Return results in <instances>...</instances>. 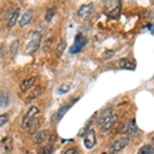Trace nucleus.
Returning a JSON list of instances; mask_svg holds the SVG:
<instances>
[{
  "label": "nucleus",
  "mask_w": 154,
  "mask_h": 154,
  "mask_svg": "<svg viewBox=\"0 0 154 154\" xmlns=\"http://www.w3.org/2000/svg\"><path fill=\"white\" fill-rule=\"evenodd\" d=\"M121 11V1L119 0H108L104 3V12L110 18H118Z\"/></svg>",
  "instance_id": "nucleus-1"
},
{
  "label": "nucleus",
  "mask_w": 154,
  "mask_h": 154,
  "mask_svg": "<svg viewBox=\"0 0 154 154\" xmlns=\"http://www.w3.org/2000/svg\"><path fill=\"white\" fill-rule=\"evenodd\" d=\"M39 114V109L36 106H32L28 110V112L25 114L23 120H22V128H28L29 125L36 119V116Z\"/></svg>",
  "instance_id": "nucleus-2"
},
{
  "label": "nucleus",
  "mask_w": 154,
  "mask_h": 154,
  "mask_svg": "<svg viewBox=\"0 0 154 154\" xmlns=\"http://www.w3.org/2000/svg\"><path fill=\"white\" fill-rule=\"evenodd\" d=\"M40 41H41V34L37 31L33 32L31 39H30L28 45H27V51H28V54H33L34 53H36L39 48V45H40Z\"/></svg>",
  "instance_id": "nucleus-3"
},
{
  "label": "nucleus",
  "mask_w": 154,
  "mask_h": 154,
  "mask_svg": "<svg viewBox=\"0 0 154 154\" xmlns=\"http://www.w3.org/2000/svg\"><path fill=\"white\" fill-rule=\"evenodd\" d=\"M88 44V39L85 38L83 35L78 34L75 37V40H74V44L70 48V54H78L82 51V48Z\"/></svg>",
  "instance_id": "nucleus-4"
},
{
  "label": "nucleus",
  "mask_w": 154,
  "mask_h": 154,
  "mask_svg": "<svg viewBox=\"0 0 154 154\" xmlns=\"http://www.w3.org/2000/svg\"><path fill=\"white\" fill-rule=\"evenodd\" d=\"M128 142H130L128 138H121V139H119V140L115 141V142L110 146V148H109V154H116V153L120 152L121 150H123V149L128 146Z\"/></svg>",
  "instance_id": "nucleus-5"
},
{
  "label": "nucleus",
  "mask_w": 154,
  "mask_h": 154,
  "mask_svg": "<svg viewBox=\"0 0 154 154\" xmlns=\"http://www.w3.org/2000/svg\"><path fill=\"white\" fill-rule=\"evenodd\" d=\"M94 9H95V6H94L93 3L83 4V5L80 6L77 14H78V17L81 20H88L91 17V14H93Z\"/></svg>",
  "instance_id": "nucleus-6"
},
{
  "label": "nucleus",
  "mask_w": 154,
  "mask_h": 154,
  "mask_svg": "<svg viewBox=\"0 0 154 154\" xmlns=\"http://www.w3.org/2000/svg\"><path fill=\"white\" fill-rule=\"evenodd\" d=\"M78 100H79V98L74 99V100L72 101L71 103H69L68 105H65V106L62 107V108H60V109H59V111L57 112V114H54V115L53 116V118H51V122L54 123V122H58V121L61 120V119L63 118V116L65 115V114L69 111V109H70L71 107L73 106L74 104H75Z\"/></svg>",
  "instance_id": "nucleus-7"
},
{
  "label": "nucleus",
  "mask_w": 154,
  "mask_h": 154,
  "mask_svg": "<svg viewBox=\"0 0 154 154\" xmlns=\"http://www.w3.org/2000/svg\"><path fill=\"white\" fill-rule=\"evenodd\" d=\"M83 143H84V146H85L86 149L91 150L95 147L96 143H97V136H96V133L94 130H89L86 135L84 136V139H83Z\"/></svg>",
  "instance_id": "nucleus-8"
},
{
  "label": "nucleus",
  "mask_w": 154,
  "mask_h": 154,
  "mask_svg": "<svg viewBox=\"0 0 154 154\" xmlns=\"http://www.w3.org/2000/svg\"><path fill=\"white\" fill-rule=\"evenodd\" d=\"M117 120H118V115H117V114H112L110 117L107 118L106 120L100 125L101 126V131H102V133H106V131H108L109 130H111V128L115 125Z\"/></svg>",
  "instance_id": "nucleus-9"
},
{
  "label": "nucleus",
  "mask_w": 154,
  "mask_h": 154,
  "mask_svg": "<svg viewBox=\"0 0 154 154\" xmlns=\"http://www.w3.org/2000/svg\"><path fill=\"white\" fill-rule=\"evenodd\" d=\"M49 139V131H37L33 138V141L35 144H41L45 142L46 140Z\"/></svg>",
  "instance_id": "nucleus-10"
},
{
  "label": "nucleus",
  "mask_w": 154,
  "mask_h": 154,
  "mask_svg": "<svg viewBox=\"0 0 154 154\" xmlns=\"http://www.w3.org/2000/svg\"><path fill=\"white\" fill-rule=\"evenodd\" d=\"M35 81H36L35 77H30V78L25 79L23 82L20 84V89H21L22 93H26L27 91L31 89L34 86V84H35Z\"/></svg>",
  "instance_id": "nucleus-11"
},
{
  "label": "nucleus",
  "mask_w": 154,
  "mask_h": 154,
  "mask_svg": "<svg viewBox=\"0 0 154 154\" xmlns=\"http://www.w3.org/2000/svg\"><path fill=\"white\" fill-rule=\"evenodd\" d=\"M118 66L120 69H125V70H135L136 64L134 61L130 59H121L118 62Z\"/></svg>",
  "instance_id": "nucleus-12"
},
{
  "label": "nucleus",
  "mask_w": 154,
  "mask_h": 154,
  "mask_svg": "<svg viewBox=\"0 0 154 154\" xmlns=\"http://www.w3.org/2000/svg\"><path fill=\"white\" fill-rule=\"evenodd\" d=\"M33 11L32 9H28L25 14H23V17L21 18V20H20V22H19V25H20V27H25V26H27L30 22L32 21V19H33Z\"/></svg>",
  "instance_id": "nucleus-13"
},
{
  "label": "nucleus",
  "mask_w": 154,
  "mask_h": 154,
  "mask_svg": "<svg viewBox=\"0 0 154 154\" xmlns=\"http://www.w3.org/2000/svg\"><path fill=\"white\" fill-rule=\"evenodd\" d=\"M9 102H11L9 93L7 91H2L0 94V108L5 109L6 107H8Z\"/></svg>",
  "instance_id": "nucleus-14"
},
{
  "label": "nucleus",
  "mask_w": 154,
  "mask_h": 154,
  "mask_svg": "<svg viewBox=\"0 0 154 154\" xmlns=\"http://www.w3.org/2000/svg\"><path fill=\"white\" fill-rule=\"evenodd\" d=\"M19 16H20V8H16L11 12V17L7 19V27H8V29L14 28V26L16 25L17 21H18Z\"/></svg>",
  "instance_id": "nucleus-15"
},
{
  "label": "nucleus",
  "mask_w": 154,
  "mask_h": 154,
  "mask_svg": "<svg viewBox=\"0 0 154 154\" xmlns=\"http://www.w3.org/2000/svg\"><path fill=\"white\" fill-rule=\"evenodd\" d=\"M126 133L128 134L130 137H135L139 134V128L138 125L136 123V120L133 119V120L130 121V123L128 125V130H126Z\"/></svg>",
  "instance_id": "nucleus-16"
},
{
  "label": "nucleus",
  "mask_w": 154,
  "mask_h": 154,
  "mask_svg": "<svg viewBox=\"0 0 154 154\" xmlns=\"http://www.w3.org/2000/svg\"><path fill=\"white\" fill-rule=\"evenodd\" d=\"M54 151V148L51 144H48V145L43 146L41 149H39L37 154H53Z\"/></svg>",
  "instance_id": "nucleus-17"
},
{
  "label": "nucleus",
  "mask_w": 154,
  "mask_h": 154,
  "mask_svg": "<svg viewBox=\"0 0 154 154\" xmlns=\"http://www.w3.org/2000/svg\"><path fill=\"white\" fill-rule=\"evenodd\" d=\"M112 114H113V110L111 108H109V109H107V110L104 111V112L102 113V115L100 116V119H99V125H101L102 123H103L108 117H110Z\"/></svg>",
  "instance_id": "nucleus-18"
},
{
  "label": "nucleus",
  "mask_w": 154,
  "mask_h": 154,
  "mask_svg": "<svg viewBox=\"0 0 154 154\" xmlns=\"http://www.w3.org/2000/svg\"><path fill=\"white\" fill-rule=\"evenodd\" d=\"M2 143L4 145V150L7 151V152H11L12 150V141H11V138L7 137V138H4L2 140Z\"/></svg>",
  "instance_id": "nucleus-19"
},
{
  "label": "nucleus",
  "mask_w": 154,
  "mask_h": 154,
  "mask_svg": "<svg viewBox=\"0 0 154 154\" xmlns=\"http://www.w3.org/2000/svg\"><path fill=\"white\" fill-rule=\"evenodd\" d=\"M154 153V147L151 145H145L139 150L138 154H153Z\"/></svg>",
  "instance_id": "nucleus-20"
},
{
  "label": "nucleus",
  "mask_w": 154,
  "mask_h": 154,
  "mask_svg": "<svg viewBox=\"0 0 154 154\" xmlns=\"http://www.w3.org/2000/svg\"><path fill=\"white\" fill-rule=\"evenodd\" d=\"M66 42L65 41H61L60 43L58 44V46H57V49H56V53H57V56L58 57H62V54H63L64 51H65L66 48Z\"/></svg>",
  "instance_id": "nucleus-21"
},
{
  "label": "nucleus",
  "mask_w": 154,
  "mask_h": 154,
  "mask_svg": "<svg viewBox=\"0 0 154 154\" xmlns=\"http://www.w3.org/2000/svg\"><path fill=\"white\" fill-rule=\"evenodd\" d=\"M19 46H20V41L19 40H14L11 42V48H9V51H11V54L12 56H14L19 51Z\"/></svg>",
  "instance_id": "nucleus-22"
},
{
  "label": "nucleus",
  "mask_w": 154,
  "mask_h": 154,
  "mask_svg": "<svg viewBox=\"0 0 154 154\" xmlns=\"http://www.w3.org/2000/svg\"><path fill=\"white\" fill-rule=\"evenodd\" d=\"M56 8L54 7H51V8L48 9V11H46L45 14V21L48 22V23H49V22L53 20V18L54 17V14H56Z\"/></svg>",
  "instance_id": "nucleus-23"
},
{
  "label": "nucleus",
  "mask_w": 154,
  "mask_h": 154,
  "mask_svg": "<svg viewBox=\"0 0 154 154\" xmlns=\"http://www.w3.org/2000/svg\"><path fill=\"white\" fill-rule=\"evenodd\" d=\"M71 88V85L70 84H63V85H61L58 89V94L59 95H63V94H66L68 93L69 91H70Z\"/></svg>",
  "instance_id": "nucleus-24"
},
{
  "label": "nucleus",
  "mask_w": 154,
  "mask_h": 154,
  "mask_svg": "<svg viewBox=\"0 0 154 154\" xmlns=\"http://www.w3.org/2000/svg\"><path fill=\"white\" fill-rule=\"evenodd\" d=\"M9 120V115L7 113L0 115V126H3Z\"/></svg>",
  "instance_id": "nucleus-25"
},
{
  "label": "nucleus",
  "mask_w": 154,
  "mask_h": 154,
  "mask_svg": "<svg viewBox=\"0 0 154 154\" xmlns=\"http://www.w3.org/2000/svg\"><path fill=\"white\" fill-rule=\"evenodd\" d=\"M65 154H79V151L76 148H70L68 150H66Z\"/></svg>",
  "instance_id": "nucleus-26"
},
{
  "label": "nucleus",
  "mask_w": 154,
  "mask_h": 154,
  "mask_svg": "<svg viewBox=\"0 0 154 154\" xmlns=\"http://www.w3.org/2000/svg\"><path fill=\"white\" fill-rule=\"evenodd\" d=\"M152 143L154 144V137H153V139H152Z\"/></svg>",
  "instance_id": "nucleus-27"
}]
</instances>
